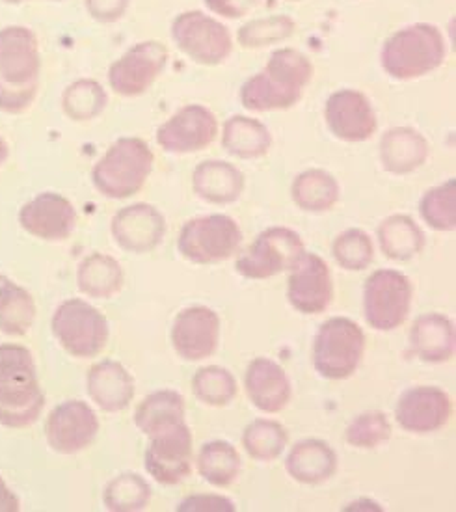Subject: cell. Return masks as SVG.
I'll return each mask as SVG.
<instances>
[{
    "mask_svg": "<svg viewBox=\"0 0 456 512\" xmlns=\"http://www.w3.org/2000/svg\"><path fill=\"white\" fill-rule=\"evenodd\" d=\"M10 282V278H6L4 274H0V293H2V289L6 287V283Z\"/></svg>",
    "mask_w": 456,
    "mask_h": 512,
    "instance_id": "obj_50",
    "label": "cell"
},
{
    "mask_svg": "<svg viewBox=\"0 0 456 512\" xmlns=\"http://www.w3.org/2000/svg\"><path fill=\"white\" fill-rule=\"evenodd\" d=\"M222 146L237 159H259L269 153L272 135L267 125L255 118L233 116L224 123Z\"/></svg>",
    "mask_w": 456,
    "mask_h": 512,
    "instance_id": "obj_29",
    "label": "cell"
},
{
    "mask_svg": "<svg viewBox=\"0 0 456 512\" xmlns=\"http://www.w3.org/2000/svg\"><path fill=\"white\" fill-rule=\"evenodd\" d=\"M110 230L125 252L148 254L162 243L166 235V218L149 203H135L114 215Z\"/></svg>",
    "mask_w": 456,
    "mask_h": 512,
    "instance_id": "obj_17",
    "label": "cell"
},
{
    "mask_svg": "<svg viewBox=\"0 0 456 512\" xmlns=\"http://www.w3.org/2000/svg\"><path fill=\"white\" fill-rule=\"evenodd\" d=\"M77 285L86 297H114L123 287V270L114 257L95 252L82 259L77 270Z\"/></svg>",
    "mask_w": 456,
    "mask_h": 512,
    "instance_id": "obj_30",
    "label": "cell"
},
{
    "mask_svg": "<svg viewBox=\"0 0 456 512\" xmlns=\"http://www.w3.org/2000/svg\"><path fill=\"white\" fill-rule=\"evenodd\" d=\"M291 196L308 213H326L339 200V185L332 174L311 168L295 177Z\"/></svg>",
    "mask_w": 456,
    "mask_h": 512,
    "instance_id": "obj_32",
    "label": "cell"
},
{
    "mask_svg": "<svg viewBox=\"0 0 456 512\" xmlns=\"http://www.w3.org/2000/svg\"><path fill=\"white\" fill-rule=\"evenodd\" d=\"M41 56L36 34L27 27L0 30V79L10 84L40 81Z\"/></svg>",
    "mask_w": 456,
    "mask_h": 512,
    "instance_id": "obj_20",
    "label": "cell"
},
{
    "mask_svg": "<svg viewBox=\"0 0 456 512\" xmlns=\"http://www.w3.org/2000/svg\"><path fill=\"white\" fill-rule=\"evenodd\" d=\"M34 319V298L27 289L10 280L0 293V332L6 336H25Z\"/></svg>",
    "mask_w": 456,
    "mask_h": 512,
    "instance_id": "obj_34",
    "label": "cell"
},
{
    "mask_svg": "<svg viewBox=\"0 0 456 512\" xmlns=\"http://www.w3.org/2000/svg\"><path fill=\"white\" fill-rule=\"evenodd\" d=\"M4 2H8V4H19L21 0H4Z\"/></svg>",
    "mask_w": 456,
    "mask_h": 512,
    "instance_id": "obj_51",
    "label": "cell"
},
{
    "mask_svg": "<svg viewBox=\"0 0 456 512\" xmlns=\"http://www.w3.org/2000/svg\"><path fill=\"white\" fill-rule=\"evenodd\" d=\"M304 254L306 246L296 231L274 226L255 237L254 243L239 256L235 267L244 278L267 280L293 269Z\"/></svg>",
    "mask_w": 456,
    "mask_h": 512,
    "instance_id": "obj_7",
    "label": "cell"
},
{
    "mask_svg": "<svg viewBox=\"0 0 456 512\" xmlns=\"http://www.w3.org/2000/svg\"><path fill=\"white\" fill-rule=\"evenodd\" d=\"M412 308V283L399 270L373 272L363 287V315L371 328L391 332L404 324Z\"/></svg>",
    "mask_w": 456,
    "mask_h": 512,
    "instance_id": "obj_8",
    "label": "cell"
},
{
    "mask_svg": "<svg viewBox=\"0 0 456 512\" xmlns=\"http://www.w3.org/2000/svg\"><path fill=\"white\" fill-rule=\"evenodd\" d=\"M38 94V82L10 84L0 79V110L8 114H21L34 103Z\"/></svg>",
    "mask_w": 456,
    "mask_h": 512,
    "instance_id": "obj_44",
    "label": "cell"
},
{
    "mask_svg": "<svg viewBox=\"0 0 456 512\" xmlns=\"http://www.w3.org/2000/svg\"><path fill=\"white\" fill-rule=\"evenodd\" d=\"M218 135L215 114L203 105L179 108L157 131V144L166 153L187 155L209 148Z\"/></svg>",
    "mask_w": 456,
    "mask_h": 512,
    "instance_id": "obj_12",
    "label": "cell"
},
{
    "mask_svg": "<svg viewBox=\"0 0 456 512\" xmlns=\"http://www.w3.org/2000/svg\"><path fill=\"white\" fill-rule=\"evenodd\" d=\"M198 473L209 485L226 488L241 475L242 460L239 451L224 440H215L202 447L198 455Z\"/></svg>",
    "mask_w": 456,
    "mask_h": 512,
    "instance_id": "obj_33",
    "label": "cell"
},
{
    "mask_svg": "<svg viewBox=\"0 0 456 512\" xmlns=\"http://www.w3.org/2000/svg\"><path fill=\"white\" fill-rule=\"evenodd\" d=\"M242 231L226 215L198 216L188 220L179 231V254L196 265H213L239 252Z\"/></svg>",
    "mask_w": 456,
    "mask_h": 512,
    "instance_id": "obj_5",
    "label": "cell"
},
{
    "mask_svg": "<svg viewBox=\"0 0 456 512\" xmlns=\"http://www.w3.org/2000/svg\"><path fill=\"white\" fill-rule=\"evenodd\" d=\"M107 92L97 81L81 79L73 82L62 95V107L71 120L90 122L107 107Z\"/></svg>",
    "mask_w": 456,
    "mask_h": 512,
    "instance_id": "obj_37",
    "label": "cell"
},
{
    "mask_svg": "<svg viewBox=\"0 0 456 512\" xmlns=\"http://www.w3.org/2000/svg\"><path fill=\"white\" fill-rule=\"evenodd\" d=\"M302 90L287 86L267 71H261L242 84L241 101L252 112H270L295 107L302 99Z\"/></svg>",
    "mask_w": 456,
    "mask_h": 512,
    "instance_id": "obj_28",
    "label": "cell"
},
{
    "mask_svg": "<svg viewBox=\"0 0 456 512\" xmlns=\"http://www.w3.org/2000/svg\"><path fill=\"white\" fill-rule=\"evenodd\" d=\"M447 47L440 28L416 23L397 30L382 47L380 64L391 79L414 81L440 68Z\"/></svg>",
    "mask_w": 456,
    "mask_h": 512,
    "instance_id": "obj_2",
    "label": "cell"
},
{
    "mask_svg": "<svg viewBox=\"0 0 456 512\" xmlns=\"http://www.w3.org/2000/svg\"><path fill=\"white\" fill-rule=\"evenodd\" d=\"M103 501L108 511H144L151 501V486L136 473H121L105 488Z\"/></svg>",
    "mask_w": 456,
    "mask_h": 512,
    "instance_id": "obj_36",
    "label": "cell"
},
{
    "mask_svg": "<svg viewBox=\"0 0 456 512\" xmlns=\"http://www.w3.org/2000/svg\"><path fill=\"white\" fill-rule=\"evenodd\" d=\"M324 118L330 133L343 142H365L373 138L378 127L375 108L358 90H339L330 95Z\"/></svg>",
    "mask_w": 456,
    "mask_h": 512,
    "instance_id": "obj_13",
    "label": "cell"
},
{
    "mask_svg": "<svg viewBox=\"0 0 456 512\" xmlns=\"http://www.w3.org/2000/svg\"><path fill=\"white\" fill-rule=\"evenodd\" d=\"M244 174L237 166L226 161H205L194 170V192L215 205L237 202L244 190Z\"/></svg>",
    "mask_w": 456,
    "mask_h": 512,
    "instance_id": "obj_26",
    "label": "cell"
},
{
    "mask_svg": "<svg viewBox=\"0 0 456 512\" xmlns=\"http://www.w3.org/2000/svg\"><path fill=\"white\" fill-rule=\"evenodd\" d=\"M166 62L168 49L162 41L136 43L108 69L110 88L121 97L146 94L161 77Z\"/></svg>",
    "mask_w": 456,
    "mask_h": 512,
    "instance_id": "obj_10",
    "label": "cell"
},
{
    "mask_svg": "<svg viewBox=\"0 0 456 512\" xmlns=\"http://www.w3.org/2000/svg\"><path fill=\"white\" fill-rule=\"evenodd\" d=\"M291 270L287 285L291 306L306 315L328 310L334 298V282L328 263L315 254H304Z\"/></svg>",
    "mask_w": 456,
    "mask_h": 512,
    "instance_id": "obj_15",
    "label": "cell"
},
{
    "mask_svg": "<svg viewBox=\"0 0 456 512\" xmlns=\"http://www.w3.org/2000/svg\"><path fill=\"white\" fill-rule=\"evenodd\" d=\"M365 352L360 324L334 317L322 324L313 343V365L321 377L345 380L356 373Z\"/></svg>",
    "mask_w": 456,
    "mask_h": 512,
    "instance_id": "obj_4",
    "label": "cell"
},
{
    "mask_svg": "<svg viewBox=\"0 0 456 512\" xmlns=\"http://www.w3.org/2000/svg\"><path fill=\"white\" fill-rule=\"evenodd\" d=\"M378 244L389 259L410 261L423 252L425 233L412 216H388L378 228Z\"/></svg>",
    "mask_w": 456,
    "mask_h": 512,
    "instance_id": "obj_27",
    "label": "cell"
},
{
    "mask_svg": "<svg viewBox=\"0 0 456 512\" xmlns=\"http://www.w3.org/2000/svg\"><path fill=\"white\" fill-rule=\"evenodd\" d=\"M265 71L283 84L304 92L313 77V64L306 54L291 47H282L270 54Z\"/></svg>",
    "mask_w": 456,
    "mask_h": 512,
    "instance_id": "obj_41",
    "label": "cell"
},
{
    "mask_svg": "<svg viewBox=\"0 0 456 512\" xmlns=\"http://www.w3.org/2000/svg\"><path fill=\"white\" fill-rule=\"evenodd\" d=\"M99 432V419L82 401H66L56 406L45 425L47 442L60 455L81 453Z\"/></svg>",
    "mask_w": 456,
    "mask_h": 512,
    "instance_id": "obj_14",
    "label": "cell"
},
{
    "mask_svg": "<svg viewBox=\"0 0 456 512\" xmlns=\"http://www.w3.org/2000/svg\"><path fill=\"white\" fill-rule=\"evenodd\" d=\"M21 2H23V0H21Z\"/></svg>",
    "mask_w": 456,
    "mask_h": 512,
    "instance_id": "obj_53",
    "label": "cell"
},
{
    "mask_svg": "<svg viewBox=\"0 0 456 512\" xmlns=\"http://www.w3.org/2000/svg\"><path fill=\"white\" fill-rule=\"evenodd\" d=\"M155 164L148 142L136 136L116 140L92 170L95 189L110 200H125L144 189Z\"/></svg>",
    "mask_w": 456,
    "mask_h": 512,
    "instance_id": "obj_3",
    "label": "cell"
},
{
    "mask_svg": "<svg viewBox=\"0 0 456 512\" xmlns=\"http://www.w3.org/2000/svg\"><path fill=\"white\" fill-rule=\"evenodd\" d=\"M45 395L27 347L0 345V425L25 429L40 418Z\"/></svg>",
    "mask_w": 456,
    "mask_h": 512,
    "instance_id": "obj_1",
    "label": "cell"
},
{
    "mask_svg": "<svg viewBox=\"0 0 456 512\" xmlns=\"http://www.w3.org/2000/svg\"><path fill=\"white\" fill-rule=\"evenodd\" d=\"M295 30V21L289 15H269L248 21L244 27L239 28L237 38L246 49H263L291 38Z\"/></svg>",
    "mask_w": 456,
    "mask_h": 512,
    "instance_id": "obj_40",
    "label": "cell"
},
{
    "mask_svg": "<svg viewBox=\"0 0 456 512\" xmlns=\"http://www.w3.org/2000/svg\"><path fill=\"white\" fill-rule=\"evenodd\" d=\"M332 252L339 267L358 272V270L367 269L373 263L375 246H373V239L365 231L347 230L334 241Z\"/></svg>",
    "mask_w": 456,
    "mask_h": 512,
    "instance_id": "obj_42",
    "label": "cell"
},
{
    "mask_svg": "<svg viewBox=\"0 0 456 512\" xmlns=\"http://www.w3.org/2000/svg\"><path fill=\"white\" fill-rule=\"evenodd\" d=\"M289 434L282 423L272 419H255L242 432L246 453L259 462L276 460L287 447Z\"/></svg>",
    "mask_w": 456,
    "mask_h": 512,
    "instance_id": "obj_35",
    "label": "cell"
},
{
    "mask_svg": "<svg viewBox=\"0 0 456 512\" xmlns=\"http://www.w3.org/2000/svg\"><path fill=\"white\" fill-rule=\"evenodd\" d=\"M185 421V399L174 390L155 391L148 395L135 412V425L151 436L175 423Z\"/></svg>",
    "mask_w": 456,
    "mask_h": 512,
    "instance_id": "obj_31",
    "label": "cell"
},
{
    "mask_svg": "<svg viewBox=\"0 0 456 512\" xmlns=\"http://www.w3.org/2000/svg\"><path fill=\"white\" fill-rule=\"evenodd\" d=\"M8 155H10L8 144H6V140L0 136V166H2L4 162L8 161Z\"/></svg>",
    "mask_w": 456,
    "mask_h": 512,
    "instance_id": "obj_49",
    "label": "cell"
},
{
    "mask_svg": "<svg viewBox=\"0 0 456 512\" xmlns=\"http://www.w3.org/2000/svg\"><path fill=\"white\" fill-rule=\"evenodd\" d=\"M213 14L226 19H241L255 6V0H205Z\"/></svg>",
    "mask_w": 456,
    "mask_h": 512,
    "instance_id": "obj_47",
    "label": "cell"
},
{
    "mask_svg": "<svg viewBox=\"0 0 456 512\" xmlns=\"http://www.w3.org/2000/svg\"><path fill=\"white\" fill-rule=\"evenodd\" d=\"M410 347L412 354L423 362H449L455 356V324L443 313H427L417 317L410 330Z\"/></svg>",
    "mask_w": 456,
    "mask_h": 512,
    "instance_id": "obj_22",
    "label": "cell"
},
{
    "mask_svg": "<svg viewBox=\"0 0 456 512\" xmlns=\"http://www.w3.org/2000/svg\"><path fill=\"white\" fill-rule=\"evenodd\" d=\"M220 337L218 313L207 306H192L177 313L172 326V345L187 362L213 356Z\"/></svg>",
    "mask_w": 456,
    "mask_h": 512,
    "instance_id": "obj_16",
    "label": "cell"
},
{
    "mask_svg": "<svg viewBox=\"0 0 456 512\" xmlns=\"http://www.w3.org/2000/svg\"><path fill=\"white\" fill-rule=\"evenodd\" d=\"M172 40L181 53L202 66H218L233 53V40L228 27L198 10L175 17Z\"/></svg>",
    "mask_w": 456,
    "mask_h": 512,
    "instance_id": "obj_9",
    "label": "cell"
},
{
    "mask_svg": "<svg viewBox=\"0 0 456 512\" xmlns=\"http://www.w3.org/2000/svg\"><path fill=\"white\" fill-rule=\"evenodd\" d=\"M53 334L75 358H94L107 347V317L81 298L62 302L53 315Z\"/></svg>",
    "mask_w": 456,
    "mask_h": 512,
    "instance_id": "obj_6",
    "label": "cell"
},
{
    "mask_svg": "<svg viewBox=\"0 0 456 512\" xmlns=\"http://www.w3.org/2000/svg\"><path fill=\"white\" fill-rule=\"evenodd\" d=\"M19 224L41 241H66L75 230L77 211L62 194L43 192L23 205Z\"/></svg>",
    "mask_w": 456,
    "mask_h": 512,
    "instance_id": "obj_19",
    "label": "cell"
},
{
    "mask_svg": "<svg viewBox=\"0 0 456 512\" xmlns=\"http://www.w3.org/2000/svg\"><path fill=\"white\" fill-rule=\"evenodd\" d=\"M146 470L161 485H179L192 472V434L187 423H175L149 436Z\"/></svg>",
    "mask_w": 456,
    "mask_h": 512,
    "instance_id": "obj_11",
    "label": "cell"
},
{
    "mask_svg": "<svg viewBox=\"0 0 456 512\" xmlns=\"http://www.w3.org/2000/svg\"><path fill=\"white\" fill-rule=\"evenodd\" d=\"M391 436V423L384 412H365L352 419L345 440L358 449H375Z\"/></svg>",
    "mask_w": 456,
    "mask_h": 512,
    "instance_id": "obj_43",
    "label": "cell"
},
{
    "mask_svg": "<svg viewBox=\"0 0 456 512\" xmlns=\"http://www.w3.org/2000/svg\"><path fill=\"white\" fill-rule=\"evenodd\" d=\"M285 470L302 485H321L337 472L336 451L322 440H302L291 449Z\"/></svg>",
    "mask_w": 456,
    "mask_h": 512,
    "instance_id": "obj_25",
    "label": "cell"
},
{
    "mask_svg": "<svg viewBox=\"0 0 456 512\" xmlns=\"http://www.w3.org/2000/svg\"><path fill=\"white\" fill-rule=\"evenodd\" d=\"M88 393L103 412H121L135 399V378L120 362L105 360L90 369Z\"/></svg>",
    "mask_w": 456,
    "mask_h": 512,
    "instance_id": "obj_23",
    "label": "cell"
},
{
    "mask_svg": "<svg viewBox=\"0 0 456 512\" xmlns=\"http://www.w3.org/2000/svg\"><path fill=\"white\" fill-rule=\"evenodd\" d=\"M451 412L453 403L445 391L436 386H416L401 395L395 418L404 431L430 434L447 425Z\"/></svg>",
    "mask_w": 456,
    "mask_h": 512,
    "instance_id": "obj_18",
    "label": "cell"
},
{
    "mask_svg": "<svg viewBox=\"0 0 456 512\" xmlns=\"http://www.w3.org/2000/svg\"><path fill=\"white\" fill-rule=\"evenodd\" d=\"M291 2H300V0H291Z\"/></svg>",
    "mask_w": 456,
    "mask_h": 512,
    "instance_id": "obj_52",
    "label": "cell"
},
{
    "mask_svg": "<svg viewBox=\"0 0 456 512\" xmlns=\"http://www.w3.org/2000/svg\"><path fill=\"white\" fill-rule=\"evenodd\" d=\"M177 511L233 512L235 511V503L231 499L224 498V496H216V494H194L190 498L183 499L179 503Z\"/></svg>",
    "mask_w": 456,
    "mask_h": 512,
    "instance_id": "obj_45",
    "label": "cell"
},
{
    "mask_svg": "<svg viewBox=\"0 0 456 512\" xmlns=\"http://www.w3.org/2000/svg\"><path fill=\"white\" fill-rule=\"evenodd\" d=\"M19 509H21L19 499L0 477V512H17Z\"/></svg>",
    "mask_w": 456,
    "mask_h": 512,
    "instance_id": "obj_48",
    "label": "cell"
},
{
    "mask_svg": "<svg viewBox=\"0 0 456 512\" xmlns=\"http://www.w3.org/2000/svg\"><path fill=\"white\" fill-rule=\"evenodd\" d=\"M244 386L255 408L278 414L291 401V380L282 365L269 358H255L246 369Z\"/></svg>",
    "mask_w": 456,
    "mask_h": 512,
    "instance_id": "obj_21",
    "label": "cell"
},
{
    "mask_svg": "<svg viewBox=\"0 0 456 512\" xmlns=\"http://www.w3.org/2000/svg\"><path fill=\"white\" fill-rule=\"evenodd\" d=\"M86 8L97 21L114 23L127 12L129 0H86Z\"/></svg>",
    "mask_w": 456,
    "mask_h": 512,
    "instance_id": "obj_46",
    "label": "cell"
},
{
    "mask_svg": "<svg viewBox=\"0 0 456 512\" xmlns=\"http://www.w3.org/2000/svg\"><path fill=\"white\" fill-rule=\"evenodd\" d=\"M419 213L429 228L453 231L456 228V181L449 179L440 187L430 189L419 202Z\"/></svg>",
    "mask_w": 456,
    "mask_h": 512,
    "instance_id": "obj_39",
    "label": "cell"
},
{
    "mask_svg": "<svg viewBox=\"0 0 456 512\" xmlns=\"http://www.w3.org/2000/svg\"><path fill=\"white\" fill-rule=\"evenodd\" d=\"M429 157L425 136L412 127H393L380 140V162L395 176H406L421 168Z\"/></svg>",
    "mask_w": 456,
    "mask_h": 512,
    "instance_id": "obj_24",
    "label": "cell"
},
{
    "mask_svg": "<svg viewBox=\"0 0 456 512\" xmlns=\"http://www.w3.org/2000/svg\"><path fill=\"white\" fill-rule=\"evenodd\" d=\"M237 380L226 367L209 365L192 378V391L200 403L207 406H226L237 397Z\"/></svg>",
    "mask_w": 456,
    "mask_h": 512,
    "instance_id": "obj_38",
    "label": "cell"
}]
</instances>
